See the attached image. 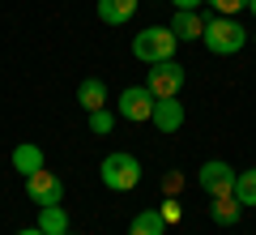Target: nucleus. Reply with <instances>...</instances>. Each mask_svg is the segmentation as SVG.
I'll return each mask as SVG.
<instances>
[{"label":"nucleus","instance_id":"1","mask_svg":"<svg viewBox=\"0 0 256 235\" xmlns=\"http://www.w3.org/2000/svg\"><path fill=\"white\" fill-rule=\"evenodd\" d=\"M175 47H180V39L171 35V26H146L141 35H132V56H137L141 64L175 60Z\"/></svg>","mask_w":256,"mask_h":235},{"label":"nucleus","instance_id":"2","mask_svg":"<svg viewBox=\"0 0 256 235\" xmlns=\"http://www.w3.org/2000/svg\"><path fill=\"white\" fill-rule=\"evenodd\" d=\"M248 30L239 26L235 18H214V22H205V35H201V43L210 47L214 56H235V52H244V43H248Z\"/></svg>","mask_w":256,"mask_h":235},{"label":"nucleus","instance_id":"3","mask_svg":"<svg viewBox=\"0 0 256 235\" xmlns=\"http://www.w3.org/2000/svg\"><path fill=\"white\" fill-rule=\"evenodd\" d=\"M98 180L107 184L111 192H128V188H137V184H141V163H137L128 150H116V154H107V158H102Z\"/></svg>","mask_w":256,"mask_h":235},{"label":"nucleus","instance_id":"4","mask_svg":"<svg viewBox=\"0 0 256 235\" xmlns=\"http://www.w3.org/2000/svg\"><path fill=\"white\" fill-rule=\"evenodd\" d=\"M184 64H175V60H162V64H150V73H146V90L154 94V99H180V90H184Z\"/></svg>","mask_w":256,"mask_h":235},{"label":"nucleus","instance_id":"5","mask_svg":"<svg viewBox=\"0 0 256 235\" xmlns=\"http://www.w3.org/2000/svg\"><path fill=\"white\" fill-rule=\"evenodd\" d=\"M235 175L239 171H230V163L210 158V163H201V171H196V184H201L210 197H235Z\"/></svg>","mask_w":256,"mask_h":235},{"label":"nucleus","instance_id":"6","mask_svg":"<svg viewBox=\"0 0 256 235\" xmlns=\"http://www.w3.org/2000/svg\"><path fill=\"white\" fill-rule=\"evenodd\" d=\"M26 197L34 201V205H64V180L43 167V171L26 175Z\"/></svg>","mask_w":256,"mask_h":235},{"label":"nucleus","instance_id":"7","mask_svg":"<svg viewBox=\"0 0 256 235\" xmlns=\"http://www.w3.org/2000/svg\"><path fill=\"white\" fill-rule=\"evenodd\" d=\"M116 111L128 120V124H146V120L154 116V94H150L146 86H128V90L120 94Z\"/></svg>","mask_w":256,"mask_h":235},{"label":"nucleus","instance_id":"8","mask_svg":"<svg viewBox=\"0 0 256 235\" xmlns=\"http://www.w3.org/2000/svg\"><path fill=\"white\" fill-rule=\"evenodd\" d=\"M150 124H154L158 133H180V128H184V103L180 99H154V116H150Z\"/></svg>","mask_w":256,"mask_h":235},{"label":"nucleus","instance_id":"9","mask_svg":"<svg viewBox=\"0 0 256 235\" xmlns=\"http://www.w3.org/2000/svg\"><path fill=\"white\" fill-rule=\"evenodd\" d=\"M171 35L175 39H192V43H196V39L205 35V18L196 9H175V18H171Z\"/></svg>","mask_w":256,"mask_h":235},{"label":"nucleus","instance_id":"10","mask_svg":"<svg viewBox=\"0 0 256 235\" xmlns=\"http://www.w3.org/2000/svg\"><path fill=\"white\" fill-rule=\"evenodd\" d=\"M132 13H137V0H98V18L107 26H124L132 22Z\"/></svg>","mask_w":256,"mask_h":235},{"label":"nucleus","instance_id":"11","mask_svg":"<svg viewBox=\"0 0 256 235\" xmlns=\"http://www.w3.org/2000/svg\"><path fill=\"white\" fill-rule=\"evenodd\" d=\"M77 103H82L86 111L107 107V86H102V77H86V82L77 86Z\"/></svg>","mask_w":256,"mask_h":235},{"label":"nucleus","instance_id":"12","mask_svg":"<svg viewBox=\"0 0 256 235\" xmlns=\"http://www.w3.org/2000/svg\"><path fill=\"white\" fill-rule=\"evenodd\" d=\"M38 231L43 235H64L68 231V214H64V205H38Z\"/></svg>","mask_w":256,"mask_h":235},{"label":"nucleus","instance_id":"13","mask_svg":"<svg viewBox=\"0 0 256 235\" xmlns=\"http://www.w3.org/2000/svg\"><path fill=\"white\" fill-rule=\"evenodd\" d=\"M13 171H22V175H34V171H43V150H38L34 141L18 145V150H13Z\"/></svg>","mask_w":256,"mask_h":235},{"label":"nucleus","instance_id":"14","mask_svg":"<svg viewBox=\"0 0 256 235\" xmlns=\"http://www.w3.org/2000/svg\"><path fill=\"white\" fill-rule=\"evenodd\" d=\"M210 201H214V205H210V218H214L218 226H235L239 218H244V205H239L235 197H210Z\"/></svg>","mask_w":256,"mask_h":235},{"label":"nucleus","instance_id":"15","mask_svg":"<svg viewBox=\"0 0 256 235\" xmlns=\"http://www.w3.org/2000/svg\"><path fill=\"white\" fill-rule=\"evenodd\" d=\"M162 231H166L162 209H141V214L132 218V226H128V235H162Z\"/></svg>","mask_w":256,"mask_h":235},{"label":"nucleus","instance_id":"16","mask_svg":"<svg viewBox=\"0 0 256 235\" xmlns=\"http://www.w3.org/2000/svg\"><path fill=\"white\" fill-rule=\"evenodd\" d=\"M235 201L239 205H256V167L235 175Z\"/></svg>","mask_w":256,"mask_h":235},{"label":"nucleus","instance_id":"17","mask_svg":"<svg viewBox=\"0 0 256 235\" xmlns=\"http://www.w3.org/2000/svg\"><path fill=\"white\" fill-rule=\"evenodd\" d=\"M111 128H116V111H107V107H98V111H90V133H98V137H107Z\"/></svg>","mask_w":256,"mask_h":235},{"label":"nucleus","instance_id":"18","mask_svg":"<svg viewBox=\"0 0 256 235\" xmlns=\"http://www.w3.org/2000/svg\"><path fill=\"white\" fill-rule=\"evenodd\" d=\"M205 5H214L218 18H235L239 9H248V0H205Z\"/></svg>","mask_w":256,"mask_h":235},{"label":"nucleus","instance_id":"19","mask_svg":"<svg viewBox=\"0 0 256 235\" xmlns=\"http://www.w3.org/2000/svg\"><path fill=\"white\" fill-rule=\"evenodd\" d=\"M162 218H166V222H180V205H175V201H166V205H162Z\"/></svg>","mask_w":256,"mask_h":235},{"label":"nucleus","instance_id":"20","mask_svg":"<svg viewBox=\"0 0 256 235\" xmlns=\"http://www.w3.org/2000/svg\"><path fill=\"white\" fill-rule=\"evenodd\" d=\"M180 184H184L180 171H166V192H180Z\"/></svg>","mask_w":256,"mask_h":235},{"label":"nucleus","instance_id":"21","mask_svg":"<svg viewBox=\"0 0 256 235\" xmlns=\"http://www.w3.org/2000/svg\"><path fill=\"white\" fill-rule=\"evenodd\" d=\"M175 9H196V5H205V0H171Z\"/></svg>","mask_w":256,"mask_h":235},{"label":"nucleus","instance_id":"22","mask_svg":"<svg viewBox=\"0 0 256 235\" xmlns=\"http://www.w3.org/2000/svg\"><path fill=\"white\" fill-rule=\"evenodd\" d=\"M18 235H43V231H38V226H22Z\"/></svg>","mask_w":256,"mask_h":235},{"label":"nucleus","instance_id":"23","mask_svg":"<svg viewBox=\"0 0 256 235\" xmlns=\"http://www.w3.org/2000/svg\"><path fill=\"white\" fill-rule=\"evenodd\" d=\"M248 9H252V13H256V0H248Z\"/></svg>","mask_w":256,"mask_h":235},{"label":"nucleus","instance_id":"24","mask_svg":"<svg viewBox=\"0 0 256 235\" xmlns=\"http://www.w3.org/2000/svg\"><path fill=\"white\" fill-rule=\"evenodd\" d=\"M252 47H256V35H252Z\"/></svg>","mask_w":256,"mask_h":235},{"label":"nucleus","instance_id":"25","mask_svg":"<svg viewBox=\"0 0 256 235\" xmlns=\"http://www.w3.org/2000/svg\"><path fill=\"white\" fill-rule=\"evenodd\" d=\"M64 235H73V231H64Z\"/></svg>","mask_w":256,"mask_h":235}]
</instances>
